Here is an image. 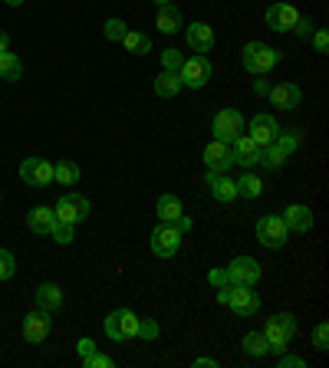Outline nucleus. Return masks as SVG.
<instances>
[{"mask_svg":"<svg viewBox=\"0 0 329 368\" xmlns=\"http://www.w3.org/2000/svg\"><path fill=\"white\" fill-rule=\"evenodd\" d=\"M260 273L263 270L254 257H237L227 263V286H257Z\"/></svg>","mask_w":329,"mask_h":368,"instance_id":"nucleus-9","label":"nucleus"},{"mask_svg":"<svg viewBox=\"0 0 329 368\" xmlns=\"http://www.w3.org/2000/svg\"><path fill=\"white\" fill-rule=\"evenodd\" d=\"M280 368H303L306 362L300 359V355H286V352H280V362H277Z\"/></svg>","mask_w":329,"mask_h":368,"instance_id":"nucleus-42","label":"nucleus"},{"mask_svg":"<svg viewBox=\"0 0 329 368\" xmlns=\"http://www.w3.org/2000/svg\"><path fill=\"white\" fill-rule=\"evenodd\" d=\"M105 36H109V40H122V36H125V23H122V20H109V23H105Z\"/></svg>","mask_w":329,"mask_h":368,"instance_id":"nucleus-40","label":"nucleus"},{"mask_svg":"<svg viewBox=\"0 0 329 368\" xmlns=\"http://www.w3.org/2000/svg\"><path fill=\"white\" fill-rule=\"evenodd\" d=\"M182 237L184 233L174 227V224H158L155 231H152V253L162 260H172L178 250H182Z\"/></svg>","mask_w":329,"mask_h":368,"instance_id":"nucleus-6","label":"nucleus"},{"mask_svg":"<svg viewBox=\"0 0 329 368\" xmlns=\"http://www.w3.org/2000/svg\"><path fill=\"white\" fill-rule=\"evenodd\" d=\"M178 79H182V86H188V89H204L211 79L208 56H198V53L188 56V60L182 63V69H178Z\"/></svg>","mask_w":329,"mask_h":368,"instance_id":"nucleus-7","label":"nucleus"},{"mask_svg":"<svg viewBox=\"0 0 329 368\" xmlns=\"http://www.w3.org/2000/svg\"><path fill=\"white\" fill-rule=\"evenodd\" d=\"M231 152H234V164H241V168H254V164H260V145L247 135V132L231 142Z\"/></svg>","mask_w":329,"mask_h":368,"instance_id":"nucleus-18","label":"nucleus"},{"mask_svg":"<svg viewBox=\"0 0 329 368\" xmlns=\"http://www.w3.org/2000/svg\"><path fill=\"white\" fill-rule=\"evenodd\" d=\"M263 20H267V26L273 33H293L296 20H300V10H296L293 4H283V0H280V4H270Z\"/></svg>","mask_w":329,"mask_h":368,"instance_id":"nucleus-10","label":"nucleus"},{"mask_svg":"<svg viewBox=\"0 0 329 368\" xmlns=\"http://www.w3.org/2000/svg\"><path fill=\"white\" fill-rule=\"evenodd\" d=\"M184 40H188V50L191 53L204 56V53L214 50V26H208L204 20H198V23L184 26Z\"/></svg>","mask_w":329,"mask_h":368,"instance_id":"nucleus-15","label":"nucleus"},{"mask_svg":"<svg viewBox=\"0 0 329 368\" xmlns=\"http://www.w3.org/2000/svg\"><path fill=\"white\" fill-rule=\"evenodd\" d=\"M53 181H60V184H76V181H79V164L56 162V164H53Z\"/></svg>","mask_w":329,"mask_h":368,"instance_id":"nucleus-31","label":"nucleus"},{"mask_svg":"<svg viewBox=\"0 0 329 368\" xmlns=\"http://www.w3.org/2000/svg\"><path fill=\"white\" fill-rule=\"evenodd\" d=\"M24 76V63H20V56L17 53H0V79H10V83H14V79H20Z\"/></svg>","mask_w":329,"mask_h":368,"instance_id":"nucleus-30","label":"nucleus"},{"mask_svg":"<svg viewBox=\"0 0 329 368\" xmlns=\"http://www.w3.org/2000/svg\"><path fill=\"white\" fill-rule=\"evenodd\" d=\"M4 4H7V7H20V4H24V0H4Z\"/></svg>","mask_w":329,"mask_h":368,"instance_id":"nucleus-48","label":"nucleus"},{"mask_svg":"<svg viewBox=\"0 0 329 368\" xmlns=\"http://www.w3.org/2000/svg\"><path fill=\"white\" fill-rule=\"evenodd\" d=\"M313 50H316V53H326L329 50V33H326V30H316V33H313Z\"/></svg>","mask_w":329,"mask_h":368,"instance_id":"nucleus-41","label":"nucleus"},{"mask_svg":"<svg viewBox=\"0 0 329 368\" xmlns=\"http://www.w3.org/2000/svg\"><path fill=\"white\" fill-rule=\"evenodd\" d=\"M182 63H184V56L178 50H164L162 53V66L168 69V73H178V69H182Z\"/></svg>","mask_w":329,"mask_h":368,"instance_id":"nucleus-35","label":"nucleus"},{"mask_svg":"<svg viewBox=\"0 0 329 368\" xmlns=\"http://www.w3.org/2000/svg\"><path fill=\"white\" fill-rule=\"evenodd\" d=\"M20 178H24L30 188H46V184H53V164L46 162V158H24Z\"/></svg>","mask_w":329,"mask_h":368,"instance_id":"nucleus-13","label":"nucleus"},{"mask_svg":"<svg viewBox=\"0 0 329 368\" xmlns=\"http://www.w3.org/2000/svg\"><path fill=\"white\" fill-rule=\"evenodd\" d=\"M286 224L280 214H267V217H260L257 221V240L263 243L267 250H280L286 243Z\"/></svg>","mask_w":329,"mask_h":368,"instance_id":"nucleus-8","label":"nucleus"},{"mask_svg":"<svg viewBox=\"0 0 329 368\" xmlns=\"http://www.w3.org/2000/svg\"><path fill=\"white\" fill-rule=\"evenodd\" d=\"M217 300L221 303H231L237 316H254L260 309V296L254 286H224V290L217 293Z\"/></svg>","mask_w":329,"mask_h":368,"instance_id":"nucleus-4","label":"nucleus"},{"mask_svg":"<svg viewBox=\"0 0 329 368\" xmlns=\"http://www.w3.org/2000/svg\"><path fill=\"white\" fill-rule=\"evenodd\" d=\"M313 345L320 352L329 349V325L326 322H316V329H313Z\"/></svg>","mask_w":329,"mask_h":368,"instance_id":"nucleus-37","label":"nucleus"},{"mask_svg":"<svg viewBox=\"0 0 329 368\" xmlns=\"http://www.w3.org/2000/svg\"><path fill=\"white\" fill-rule=\"evenodd\" d=\"M286 158H290V154H286L283 148L277 145V142H270V145L260 148V164H263V168H270V172H277V168H283Z\"/></svg>","mask_w":329,"mask_h":368,"instance_id":"nucleus-29","label":"nucleus"},{"mask_svg":"<svg viewBox=\"0 0 329 368\" xmlns=\"http://www.w3.org/2000/svg\"><path fill=\"white\" fill-rule=\"evenodd\" d=\"M263 194V181L257 178V174L251 172V168H247V172L241 174V178H237V197H260Z\"/></svg>","mask_w":329,"mask_h":368,"instance_id":"nucleus-27","label":"nucleus"},{"mask_svg":"<svg viewBox=\"0 0 329 368\" xmlns=\"http://www.w3.org/2000/svg\"><path fill=\"white\" fill-rule=\"evenodd\" d=\"M178 93H182V79H178V73L162 69V76L155 79V95L158 99H174Z\"/></svg>","mask_w":329,"mask_h":368,"instance_id":"nucleus-26","label":"nucleus"},{"mask_svg":"<svg viewBox=\"0 0 329 368\" xmlns=\"http://www.w3.org/2000/svg\"><path fill=\"white\" fill-rule=\"evenodd\" d=\"M83 365H86V368H113L115 362L109 359V355H103V352H93V355H86V359H83Z\"/></svg>","mask_w":329,"mask_h":368,"instance_id":"nucleus-38","label":"nucleus"},{"mask_svg":"<svg viewBox=\"0 0 329 368\" xmlns=\"http://www.w3.org/2000/svg\"><path fill=\"white\" fill-rule=\"evenodd\" d=\"M26 227L40 237H50L53 227H56V214H53V207H33L30 214H26Z\"/></svg>","mask_w":329,"mask_h":368,"instance_id":"nucleus-21","label":"nucleus"},{"mask_svg":"<svg viewBox=\"0 0 329 368\" xmlns=\"http://www.w3.org/2000/svg\"><path fill=\"white\" fill-rule=\"evenodd\" d=\"M155 214H158V221H164V224H178V221H182L184 207H182V201H178V194H162V197H158Z\"/></svg>","mask_w":329,"mask_h":368,"instance_id":"nucleus-22","label":"nucleus"},{"mask_svg":"<svg viewBox=\"0 0 329 368\" xmlns=\"http://www.w3.org/2000/svg\"><path fill=\"white\" fill-rule=\"evenodd\" d=\"M283 224L290 233H310L313 231V211L306 204H290L283 211Z\"/></svg>","mask_w":329,"mask_h":368,"instance_id":"nucleus-20","label":"nucleus"},{"mask_svg":"<svg viewBox=\"0 0 329 368\" xmlns=\"http://www.w3.org/2000/svg\"><path fill=\"white\" fill-rule=\"evenodd\" d=\"M119 43L125 46L132 56H145V53H152V36L142 33V30H125V36H122Z\"/></svg>","mask_w":329,"mask_h":368,"instance_id":"nucleus-24","label":"nucleus"},{"mask_svg":"<svg viewBox=\"0 0 329 368\" xmlns=\"http://www.w3.org/2000/svg\"><path fill=\"white\" fill-rule=\"evenodd\" d=\"M273 142H277V145L283 148L286 154H293L296 148H300V135H296V132H280V135L273 138Z\"/></svg>","mask_w":329,"mask_h":368,"instance_id":"nucleus-34","label":"nucleus"},{"mask_svg":"<svg viewBox=\"0 0 329 368\" xmlns=\"http://www.w3.org/2000/svg\"><path fill=\"white\" fill-rule=\"evenodd\" d=\"M267 83H263V79H257V83H254V93H257V95H267Z\"/></svg>","mask_w":329,"mask_h":368,"instance_id":"nucleus-47","label":"nucleus"},{"mask_svg":"<svg viewBox=\"0 0 329 368\" xmlns=\"http://www.w3.org/2000/svg\"><path fill=\"white\" fill-rule=\"evenodd\" d=\"M244 132H247V135H251L254 142L263 148V145H270V142L280 135V125H277V119H273V115H267V112H257V115H254V119L244 125Z\"/></svg>","mask_w":329,"mask_h":368,"instance_id":"nucleus-12","label":"nucleus"},{"mask_svg":"<svg viewBox=\"0 0 329 368\" xmlns=\"http://www.w3.org/2000/svg\"><path fill=\"white\" fill-rule=\"evenodd\" d=\"M217 359H194V368H214Z\"/></svg>","mask_w":329,"mask_h":368,"instance_id":"nucleus-46","label":"nucleus"},{"mask_svg":"<svg viewBox=\"0 0 329 368\" xmlns=\"http://www.w3.org/2000/svg\"><path fill=\"white\" fill-rule=\"evenodd\" d=\"M267 99L270 105H277V109H296L300 105V99H303V89L296 86V83H277V86L267 89Z\"/></svg>","mask_w":329,"mask_h":368,"instance_id":"nucleus-17","label":"nucleus"},{"mask_svg":"<svg viewBox=\"0 0 329 368\" xmlns=\"http://www.w3.org/2000/svg\"><path fill=\"white\" fill-rule=\"evenodd\" d=\"M293 335H296V316L293 312H277V316H270L267 325H263V339H267L273 355L286 352V345L293 342Z\"/></svg>","mask_w":329,"mask_h":368,"instance_id":"nucleus-2","label":"nucleus"},{"mask_svg":"<svg viewBox=\"0 0 329 368\" xmlns=\"http://www.w3.org/2000/svg\"><path fill=\"white\" fill-rule=\"evenodd\" d=\"M53 214H56V224H70V227H76V224H83L89 217V201L83 194H76V191H70V194H63L60 201H56Z\"/></svg>","mask_w":329,"mask_h":368,"instance_id":"nucleus-5","label":"nucleus"},{"mask_svg":"<svg viewBox=\"0 0 329 368\" xmlns=\"http://www.w3.org/2000/svg\"><path fill=\"white\" fill-rule=\"evenodd\" d=\"M63 306V290L56 283H43L36 290V309H46V312H56Z\"/></svg>","mask_w":329,"mask_h":368,"instance_id":"nucleus-23","label":"nucleus"},{"mask_svg":"<svg viewBox=\"0 0 329 368\" xmlns=\"http://www.w3.org/2000/svg\"><path fill=\"white\" fill-rule=\"evenodd\" d=\"M231 164H234L231 142H221V138H214V142H208V145H204V168H208V172H227Z\"/></svg>","mask_w":329,"mask_h":368,"instance_id":"nucleus-16","label":"nucleus"},{"mask_svg":"<svg viewBox=\"0 0 329 368\" xmlns=\"http://www.w3.org/2000/svg\"><path fill=\"white\" fill-rule=\"evenodd\" d=\"M244 355H251V359H263V355H270V345L267 339H263V332H247L241 342Z\"/></svg>","mask_w":329,"mask_h":368,"instance_id":"nucleus-28","label":"nucleus"},{"mask_svg":"<svg viewBox=\"0 0 329 368\" xmlns=\"http://www.w3.org/2000/svg\"><path fill=\"white\" fill-rule=\"evenodd\" d=\"M14 273H17V260H14V253H10V250L0 247V283L14 280Z\"/></svg>","mask_w":329,"mask_h":368,"instance_id":"nucleus-32","label":"nucleus"},{"mask_svg":"<svg viewBox=\"0 0 329 368\" xmlns=\"http://www.w3.org/2000/svg\"><path fill=\"white\" fill-rule=\"evenodd\" d=\"M244 115L237 109H221L214 115V125H211V132H214V138H221V142H234L237 135H244Z\"/></svg>","mask_w":329,"mask_h":368,"instance_id":"nucleus-11","label":"nucleus"},{"mask_svg":"<svg viewBox=\"0 0 329 368\" xmlns=\"http://www.w3.org/2000/svg\"><path fill=\"white\" fill-rule=\"evenodd\" d=\"M241 60H244V69H247L251 76H270V73L277 69V63H280V50H273V46L254 40V43H247L241 50Z\"/></svg>","mask_w":329,"mask_h":368,"instance_id":"nucleus-1","label":"nucleus"},{"mask_svg":"<svg viewBox=\"0 0 329 368\" xmlns=\"http://www.w3.org/2000/svg\"><path fill=\"white\" fill-rule=\"evenodd\" d=\"M93 352H95L93 339H79V355H83V359H86V355H93Z\"/></svg>","mask_w":329,"mask_h":368,"instance_id":"nucleus-44","label":"nucleus"},{"mask_svg":"<svg viewBox=\"0 0 329 368\" xmlns=\"http://www.w3.org/2000/svg\"><path fill=\"white\" fill-rule=\"evenodd\" d=\"M135 339H142V342H155L158 339V322L155 319H139V335Z\"/></svg>","mask_w":329,"mask_h":368,"instance_id":"nucleus-33","label":"nucleus"},{"mask_svg":"<svg viewBox=\"0 0 329 368\" xmlns=\"http://www.w3.org/2000/svg\"><path fill=\"white\" fill-rule=\"evenodd\" d=\"M10 50V33L7 30H0V53H7Z\"/></svg>","mask_w":329,"mask_h":368,"instance_id":"nucleus-45","label":"nucleus"},{"mask_svg":"<svg viewBox=\"0 0 329 368\" xmlns=\"http://www.w3.org/2000/svg\"><path fill=\"white\" fill-rule=\"evenodd\" d=\"M105 335L113 339V342H129L139 335V316L132 312V309H115L105 316Z\"/></svg>","mask_w":329,"mask_h":368,"instance_id":"nucleus-3","label":"nucleus"},{"mask_svg":"<svg viewBox=\"0 0 329 368\" xmlns=\"http://www.w3.org/2000/svg\"><path fill=\"white\" fill-rule=\"evenodd\" d=\"M208 283L214 286V290H224V286H227V266H221V270H211Z\"/></svg>","mask_w":329,"mask_h":368,"instance_id":"nucleus-39","label":"nucleus"},{"mask_svg":"<svg viewBox=\"0 0 329 368\" xmlns=\"http://www.w3.org/2000/svg\"><path fill=\"white\" fill-rule=\"evenodd\" d=\"M56 243H73V237H76V227H70V224H56L50 233Z\"/></svg>","mask_w":329,"mask_h":368,"instance_id":"nucleus-36","label":"nucleus"},{"mask_svg":"<svg viewBox=\"0 0 329 368\" xmlns=\"http://www.w3.org/2000/svg\"><path fill=\"white\" fill-rule=\"evenodd\" d=\"M50 329H53L50 312H46V309H33V312L24 319V342H30V345L46 342Z\"/></svg>","mask_w":329,"mask_h":368,"instance_id":"nucleus-14","label":"nucleus"},{"mask_svg":"<svg viewBox=\"0 0 329 368\" xmlns=\"http://www.w3.org/2000/svg\"><path fill=\"white\" fill-rule=\"evenodd\" d=\"M158 7H172V0H155Z\"/></svg>","mask_w":329,"mask_h":368,"instance_id":"nucleus-49","label":"nucleus"},{"mask_svg":"<svg viewBox=\"0 0 329 368\" xmlns=\"http://www.w3.org/2000/svg\"><path fill=\"white\" fill-rule=\"evenodd\" d=\"M155 26L162 30V33H178V30H184V20H182V10L178 7H162L158 10V20H155Z\"/></svg>","mask_w":329,"mask_h":368,"instance_id":"nucleus-25","label":"nucleus"},{"mask_svg":"<svg viewBox=\"0 0 329 368\" xmlns=\"http://www.w3.org/2000/svg\"><path fill=\"white\" fill-rule=\"evenodd\" d=\"M293 33L310 36V33H313V20H310V17H300V20H296V26H293Z\"/></svg>","mask_w":329,"mask_h":368,"instance_id":"nucleus-43","label":"nucleus"},{"mask_svg":"<svg viewBox=\"0 0 329 368\" xmlns=\"http://www.w3.org/2000/svg\"><path fill=\"white\" fill-rule=\"evenodd\" d=\"M208 188L211 194H214V201H221V204H231V201H237V181L227 178L224 172H208Z\"/></svg>","mask_w":329,"mask_h":368,"instance_id":"nucleus-19","label":"nucleus"}]
</instances>
